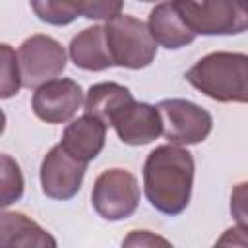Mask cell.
I'll return each instance as SVG.
<instances>
[{
    "mask_svg": "<svg viewBox=\"0 0 248 248\" xmlns=\"http://www.w3.org/2000/svg\"><path fill=\"white\" fill-rule=\"evenodd\" d=\"M194 157L178 145L155 147L143 163L145 198L163 215H180L192 198L194 186Z\"/></svg>",
    "mask_w": 248,
    "mask_h": 248,
    "instance_id": "obj_1",
    "label": "cell"
},
{
    "mask_svg": "<svg viewBox=\"0 0 248 248\" xmlns=\"http://www.w3.org/2000/svg\"><path fill=\"white\" fill-rule=\"evenodd\" d=\"M184 78L192 87L217 103L248 105V54L244 52H209Z\"/></svg>",
    "mask_w": 248,
    "mask_h": 248,
    "instance_id": "obj_2",
    "label": "cell"
},
{
    "mask_svg": "<svg viewBox=\"0 0 248 248\" xmlns=\"http://www.w3.org/2000/svg\"><path fill=\"white\" fill-rule=\"evenodd\" d=\"M174 6L196 37L240 35L248 31V0H176Z\"/></svg>",
    "mask_w": 248,
    "mask_h": 248,
    "instance_id": "obj_3",
    "label": "cell"
},
{
    "mask_svg": "<svg viewBox=\"0 0 248 248\" xmlns=\"http://www.w3.org/2000/svg\"><path fill=\"white\" fill-rule=\"evenodd\" d=\"M107 46L114 66L128 70L147 68L157 56V43L141 19L120 14L105 23Z\"/></svg>",
    "mask_w": 248,
    "mask_h": 248,
    "instance_id": "obj_4",
    "label": "cell"
},
{
    "mask_svg": "<svg viewBox=\"0 0 248 248\" xmlns=\"http://www.w3.org/2000/svg\"><path fill=\"white\" fill-rule=\"evenodd\" d=\"M138 178L126 169L103 170L91 190V205L105 221H124L132 217L140 205Z\"/></svg>",
    "mask_w": 248,
    "mask_h": 248,
    "instance_id": "obj_5",
    "label": "cell"
},
{
    "mask_svg": "<svg viewBox=\"0 0 248 248\" xmlns=\"http://www.w3.org/2000/svg\"><path fill=\"white\" fill-rule=\"evenodd\" d=\"M17 62L23 87L39 89L41 85L58 79V76L66 70L68 56L56 39L37 33L19 45Z\"/></svg>",
    "mask_w": 248,
    "mask_h": 248,
    "instance_id": "obj_6",
    "label": "cell"
},
{
    "mask_svg": "<svg viewBox=\"0 0 248 248\" xmlns=\"http://www.w3.org/2000/svg\"><path fill=\"white\" fill-rule=\"evenodd\" d=\"M157 110L163 120V136L170 145H196L211 134V114L188 99H163L157 103Z\"/></svg>",
    "mask_w": 248,
    "mask_h": 248,
    "instance_id": "obj_7",
    "label": "cell"
},
{
    "mask_svg": "<svg viewBox=\"0 0 248 248\" xmlns=\"http://www.w3.org/2000/svg\"><path fill=\"white\" fill-rule=\"evenodd\" d=\"M87 163L72 157L60 143H56L41 163V190L46 198L66 202L72 200L83 184Z\"/></svg>",
    "mask_w": 248,
    "mask_h": 248,
    "instance_id": "obj_8",
    "label": "cell"
},
{
    "mask_svg": "<svg viewBox=\"0 0 248 248\" xmlns=\"http://www.w3.org/2000/svg\"><path fill=\"white\" fill-rule=\"evenodd\" d=\"M83 101V89L78 81L70 78H58L35 89L31 97V108L35 116L46 124H64L74 118Z\"/></svg>",
    "mask_w": 248,
    "mask_h": 248,
    "instance_id": "obj_9",
    "label": "cell"
},
{
    "mask_svg": "<svg viewBox=\"0 0 248 248\" xmlns=\"http://www.w3.org/2000/svg\"><path fill=\"white\" fill-rule=\"evenodd\" d=\"M110 126L116 130V136L126 145H147L163 136V120L157 110V105L132 101L124 105L112 118Z\"/></svg>",
    "mask_w": 248,
    "mask_h": 248,
    "instance_id": "obj_10",
    "label": "cell"
},
{
    "mask_svg": "<svg viewBox=\"0 0 248 248\" xmlns=\"http://www.w3.org/2000/svg\"><path fill=\"white\" fill-rule=\"evenodd\" d=\"M105 140H107V124L95 116L83 114V116L72 120L64 128L60 145L72 157L89 165L103 151Z\"/></svg>",
    "mask_w": 248,
    "mask_h": 248,
    "instance_id": "obj_11",
    "label": "cell"
},
{
    "mask_svg": "<svg viewBox=\"0 0 248 248\" xmlns=\"http://www.w3.org/2000/svg\"><path fill=\"white\" fill-rule=\"evenodd\" d=\"M0 248H58L56 238L19 211H2Z\"/></svg>",
    "mask_w": 248,
    "mask_h": 248,
    "instance_id": "obj_12",
    "label": "cell"
},
{
    "mask_svg": "<svg viewBox=\"0 0 248 248\" xmlns=\"http://www.w3.org/2000/svg\"><path fill=\"white\" fill-rule=\"evenodd\" d=\"M68 54L74 66L85 72H103L114 66L107 46L105 25H91L79 31L70 41Z\"/></svg>",
    "mask_w": 248,
    "mask_h": 248,
    "instance_id": "obj_13",
    "label": "cell"
},
{
    "mask_svg": "<svg viewBox=\"0 0 248 248\" xmlns=\"http://www.w3.org/2000/svg\"><path fill=\"white\" fill-rule=\"evenodd\" d=\"M147 27H149V33L155 39V43L169 50H178V48L194 43V39H196V35L188 29L184 19L180 17L174 2L157 4L149 12Z\"/></svg>",
    "mask_w": 248,
    "mask_h": 248,
    "instance_id": "obj_14",
    "label": "cell"
},
{
    "mask_svg": "<svg viewBox=\"0 0 248 248\" xmlns=\"http://www.w3.org/2000/svg\"><path fill=\"white\" fill-rule=\"evenodd\" d=\"M132 101H134V95L126 85H120L116 81H101L87 89L83 110L85 114L95 116L107 126H110L114 114Z\"/></svg>",
    "mask_w": 248,
    "mask_h": 248,
    "instance_id": "obj_15",
    "label": "cell"
},
{
    "mask_svg": "<svg viewBox=\"0 0 248 248\" xmlns=\"http://www.w3.org/2000/svg\"><path fill=\"white\" fill-rule=\"evenodd\" d=\"M35 16L48 23V25H68L76 17H83L81 12V0L79 2H68V0H33L29 2Z\"/></svg>",
    "mask_w": 248,
    "mask_h": 248,
    "instance_id": "obj_16",
    "label": "cell"
},
{
    "mask_svg": "<svg viewBox=\"0 0 248 248\" xmlns=\"http://www.w3.org/2000/svg\"><path fill=\"white\" fill-rule=\"evenodd\" d=\"M0 70H2V81H0V97L10 99L17 95V91L23 87L21 81V72H19V62H17V52L8 45H0Z\"/></svg>",
    "mask_w": 248,
    "mask_h": 248,
    "instance_id": "obj_17",
    "label": "cell"
},
{
    "mask_svg": "<svg viewBox=\"0 0 248 248\" xmlns=\"http://www.w3.org/2000/svg\"><path fill=\"white\" fill-rule=\"evenodd\" d=\"M2 161V207L12 205L23 196V174L16 159H12L8 153L0 157Z\"/></svg>",
    "mask_w": 248,
    "mask_h": 248,
    "instance_id": "obj_18",
    "label": "cell"
},
{
    "mask_svg": "<svg viewBox=\"0 0 248 248\" xmlns=\"http://www.w3.org/2000/svg\"><path fill=\"white\" fill-rule=\"evenodd\" d=\"M124 4L122 2H105V0H81V12L85 19H99V21H110L122 14Z\"/></svg>",
    "mask_w": 248,
    "mask_h": 248,
    "instance_id": "obj_19",
    "label": "cell"
},
{
    "mask_svg": "<svg viewBox=\"0 0 248 248\" xmlns=\"http://www.w3.org/2000/svg\"><path fill=\"white\" fill-rule=\"evenodd\" d=\"M122 248H174V246L157 232L145 229H134L124 236Z\"/></svg>",
    "mask_w": 248,
    "mask_h": 248,
    "instance_id": "obj_20",
    "label": "cell"
},
{
    "mask_svg": "<svg viewBox=\"0 0 248 248\" xmlns=\"http://www.w3.org/2000/svg\"><path fill=\"white\" fill-rule=\"evenodd\" d=\"M229 209L236 225L248 229V180H242L232 186Z\"/></svg>",
    "mask_w": 248,
    "mask_h": 248,
    "instance_id": "obj_21",
    "label": "cell"
},
{
    "mask_svg": "<svg viewBox=\"0 0 248 248\" xmlns=\"http://www.w3.org/2000/svg\"><path fill=\"white\" fill-rule=\"evenodd\" d=\"M219 248H248V229L236 225L229 227L215 242Z\"/></svg>",
    "mask_w": 248,
    "mask_h": 248,
    "instance_id": "obj_22",
    "label": "cell"
}]
</instances>
